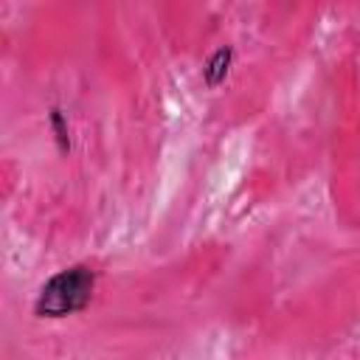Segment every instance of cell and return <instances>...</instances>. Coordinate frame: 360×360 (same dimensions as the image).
I'll list each match as a JSON object with an SVG mask.
<instances>
[{
	"label": "cell",
	"mask_w": 360,
	"mask_h": 360,
	"mask_svg": "<svg viewBox=\"0 0 360 360\" xmlns=\"http://www.w3.org/2000/svg\"><path fill=\"white\" fill-rule=\"evenodd\" d=\"M96 287V273L87 264H70L59 273H53L34 298V315L37 318H68L82 312Z\"/></svg>",
	"instance_id": "cell-1"
},
{
	"label": "cell",
	"mask_w": 360,
	"mask_h": 360,
	"mask_svg": "<svg viewBox=\"0 0 360 360\" xmlns=\"http://www.w3.org/2000/svg\"><path fill=\"white\" fill-rule=\"evenodd\" d=\"M51 127H53V138L59 143L62 152H70V129H68V121H65V112L59 107L51 110Z\"/></svg>",
	"instance_id": "cell-3"
},
{
	"label": "cell",
	"mask_w": 360,
	"mask_h": 360,
	"mask_svg": "<svg viewBox=\"0 0 360 360\" xmlns=\"http://www.w3.org/2000/svg\"><path fill=\"white\" fill-rule=\"evenodd\" d=\"M231 62H233V48L231 45H219L202 65V82L208 87H219L231 70Z\"/></svg>",
	"instance_id": "cell-2"
}]
</instances>
